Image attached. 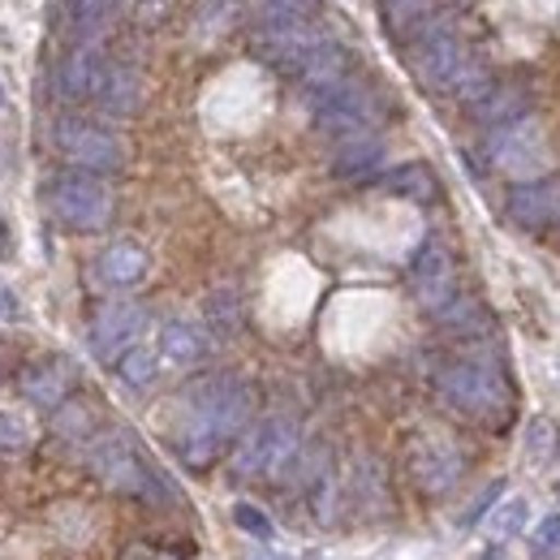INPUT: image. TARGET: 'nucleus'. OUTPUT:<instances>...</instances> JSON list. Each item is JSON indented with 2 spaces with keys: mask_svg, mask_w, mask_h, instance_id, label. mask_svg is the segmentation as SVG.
Masks as SVG:
<instances>
[{
  "mask_svg": "<svg viewBox=\"0 0 560 560\" xmlns=\"http://www.w3.org/2000/svg\"><path fill=\"white\" fill-rule=\"evenodd\" d=\"M346 66H350V57H346V48L341 44H332V39H324L306 61H302V86H306V95L311 91H324V86H332V82H341L346 78Z\"/></svg>",
  "mask_w": 560,
  "mask_h": 560,
  "instance_id": "19",
  "label": "nucleus"
},
{
  "mask_svg": "<svg viewBox=\"0 0 560 560\" xmlns=\"http://www.w3.org/2000/svg\"><path fill=\"white\" fill-rule=\"evenodd\" d=\"M95 272L108 289H135L151 272V255L142 250L139 242H113L104 246V255L95 259Z\"/></svg>",
  "mask_w": 560,
  "mask_h": 560,
  "instance_id": "15",
  "label": "nucleus"
},
{
  "mask_svg": "<svg viewBox=\"0 0 560 560\" xmlns=\"http://www.w3.org/2000/svg\"><path fill=\"white\" fill-rule=\"evenodd\" d=\"M52 147L82 173H117L126 164V142L108 135L104 126H91L78 117H66L52 126Z\"/></svg>",
  "mask_w": 560,
  "mask_h": 560,
  "instance_id": "7",
  "label": "nucleus"
},
{
  "mask_svg": "<svg viewBox=\"0 0 560 560\" xmlns=\"http://www.w3.org/2000/svg\"><path fill=\"white\" fill-rule=\"evenodd\" d=\"M302 431L293 419H264L250 427L233 453V475L237 479H277L280 470L298 457Z\"/></svg>",
  "mask_w": 560,
  "mask_h": 560,
  "instance_id": "4",
  "label": "nucleus"
},
{
  "mask_svg": "<svg viewBox=\"0 0 560 560\" xmlns=\"http://www.w3.org/2000/svg\"><path fill=\"white\" fill-rule=\"evenodd\" d=\"M328 35L311 22H289V26H264L259 35V52L280 66V70H302V61L324 44Z\"/></svg>",
  "mask_w": 560,
  "mask_h": 560,
  "instance_id": "14",
  "label": "nucleus"
},
{
  "mask_svg": "<svg viewBox=\"0 0 560 560\" xmlns=\"http://www.w3.org/2000/svg\"><path fill=\"white\" fill-rule=\"evenodd\" d=\"M479 560H513V557H509L504 548H491V552H483V557H479Z\"/></svg>",
  "mask_w": 560,
  "mask_h": 560,
  "instance_id": "34",
  "label": "nucleus"
},
{
  "mask_svg": "<svg viewBox=\"0 0 560 560\" xmlns=\"http://www.w3.org/2000/svg\"><path fill=\"white\" fill-rule=\"evenodd\" d=\"M384 190L397 195V199H410V203H431L440 195V182L427 164H401L384 177Z\"/></svg>",
  "mask_w": 560,
  "mask_h": 560,
  "instance_id": "22",
  "label": "nucleus"
},
{
  "mask_svg": "<svg viewBox=\"0 0 560 560\" xmlns=\"http://www.w3.org/2000/svg\"><path fill=\"white\" fill-rule=\"evenodd\" d=\"M4 255H9V229L0 224V259H4Z\"/></svg>",
  "mask_w": 560,
  "mask_h": 560,
  "instance_id": "35",
  "label": "nucleus"
},
{
  "mask_svg": "<svg viewBox=\"0 0 560 560\" xmlns=\"http://www.w3.org/2000/svg\"><path fill=\"white\" fill-rule=\"evenodd\" d=\"M0 104H4V91H0Z\"/></svg>",
  "mask_w": 560,
  "mask_h": 560,
  "instance_id": "37",
  "label": "nucleus"
},
{
  "mask_svg": "<svg viewBox=\"0 0 560 560\" xmlns=\"http://www.w3.org/2000/svg\"><path fill=\"white\" fill-rule=\"evenodd\" d=\"M311 113H315V126L324 130V135H332V139H358V135H366L371 126H375V95L362 86V82H350V78H341V82H332V86H324V91H311Z\"/></svg>",
  "mask_w": 560,
  "mask_h": 560,
  "instance_id": "5",
  "label": "nucleus"
},
{
  "mask_svg": "<svg viewBox=\"0 0 560 560\" xmlns=\"http://www.w3.org/2000/svg\"><path fill=\"white\" fill-rule=\"evenodd\" d=\"M475 108V117L483 121V126H509V121H517V117H526L530 113V95L522 91V86H495L491 82V91L479 100V104H470Z\"/></svg>",
  "mask_w": 560,
  "mask_h": 560,
  "instance_id": "20",
  "label": "nucleus"
},
{
  "mask_svg": "<svg viewBox=\"0 0 560 560\" xmlns=\"http://www.w3.org/2000/svg\"><path fill=\"white\" fill-rule=\"evenodd\" d=\"M410 289H415L422 311H431V315H444L462 298L457 293V264H453L448 246H440V242L422 246L410 264Z\"/></svg>",
  "mask_w": 560,
  "mask_h": 560,
  "instance_id": "10",
  "label": "nucleus"
},
{
  "mask_svg": "<svg viewBox=\"0 0 560 560\" xmlns=\"http://www.w3.org/2000/svg\"><path fill=\"white\" fill-rule=\"evenodd\" d=\"M233 522L255 539H272V517L264 509H255V504H233Z\"/></svg>",
  "mask_w": 560,
  "mask_h": 560,
  "instance_id": "29",
  "label": "nucleus"
},
{
  "mask_svg": "<svg viewBox=\"0 0 560 560\" xmlns=\"http://www.w3.org/2000/svg\"><path fill=\"white\" fill-rule=\"evenodd\" d=\"M48 208L61 224H70L78 233H100L113 220V190L100 173H61L48 186Z\"/></svg>",
  "mask_w": 560,
  "mask_h": 560,
  "instance_id": "3",
  "label": "nucleus"
},
{
  "mask_svg": "<svg viewBox=\"0 0 560 560\" xmlns=\"http://www.w3.org/2000/svg\"><path fill=\"white\" fill-rule=\"evenodd\" d=\"M388 4V18L393 22H415V18H427L431 0H384Z\"/></svg>",
  "mask_w": 560,
  "mask_h": 560,
  "instance_id": "32",
  "label": "nucleus"
},
{
  "mask_svg": "<svg viewBox=\"0 0 560 560\" xmlns=\"http://www.w3.org/2000/svg\"><path fill=\"white\" fill-rule=\"evenodd\" d=\"M509 220L526 233H544L560 220V177H530L509 190Z\"/></svg>",
  "mask_w": 560,
  "mask_h": 560,
  "instance_id": "12",
  "label": "nucleus"
},
{
  "mask_svg": "<svg viewBox=\"0 0 560 560\" xmlns=\"http://www.w3.org/2000/svg\"><path fill=\"white\" fill-rule=\"evenodd\" d=\"M117 371H121V380H126L130 388H151L155 375H160V353H155V346L135 341L130 350L117 358Z\"/></svg>",
  "mask_w": 560,
  "mask_h": 560,
  "instance_id": "25",
  "label": "nucleus"
},
{
  "mask_svg": "<svg viewBox=\"0 0 560 560\" xmlns=\"http://www.w3.org/2000/svg\"><path fill=\"white\" fill-rule=\"evenodd\" d=\"M470 66L466 44L444 22H422L415 31V73L431 91H453V82Z\"/></svg>",
  "mask_w": 560,
  "mask_h": 560,
  "instance_id": "9",
  "label": "nucleus"
},
{
  "mask_svg": "<svg viewBox=\"0 0 560 560\" xmlns=\"http://www.w3.org/2000/svg\"><path fill=\"white\" fill-rule=\"evenodd\" d=\"M155 353H160V362H168V366H195V362H203V353H208V332H203L199 324H190V319H173V324L160 328Z\"/></svg>",
  "mask_w": 560,
  "mask_h": 560,
  "instance_id": "17",
  "label": "nucleus"
},
{
  "mask_svg": "<svg viewBox=\"0 0 560 560\" xmlns=\"http://www.w3.org/2000/svg\"><path fill=\"white\" fill-rule=\"evenodd\" d=\"M440 393H444L448 406L462 410L466 419L500 422L504 410H509V384H504L500 366H495V362H483V358L453 362V366L440 375Z\"/></svg>",
  "mask_w": 560,
  "mask_h": 560,
  "instance_id": "2",
  "label": "nucleus"
},
{
  "mask_svg": "<svg viewBox=\"0 0 560 560\" xmlns=\"http://www.w3.org/2000/svg\"><path fill=\"white\" fill-rule=\"evenodd\" d=\"M410 470H415L422 491L444 495V491L457 488V479H462V453L448 440H419L410 448Z\"/></svg>",
  "mask_w": 560,
  "mask_h": 560,
  "instance_id": "13",
  "label": "nucleus"
},
{
  "mask_svg": "<svg viewBox=\"0 0 560 560\" xmlns=\"http://www.w3.org/2000/svg\"><path fill=\"white\" fill-rule=\"evenodd\" d=\"M380 155H384V147H380L375 139H366V135L346 139V147H341V151H337V160H332V173H337V177L371 173V168L380 164Z\"/></svg>",
  "mask_w": 560,
  "mask_h": 560,
  "instance_id": "23",
  "label": "nucleus"
},
{
  "mask_svg": "<svg viewBox=\"0 0 560 560\" xmlns=\"http://www.w3.org/2000/svg\"><path fill=\"white\" fill-rule=\"evenodd\" d=\"M22 397L35 401L39 410H61L66 397H70V371H66L61 362H52V358L26 366V375H22Z\"/></svg>",
  "mask_w": 560,
  "mask_h": 560,
  "instance_id": "18",
  "label": "nucleus"
},
{
  "mask_svg": "<svg viewBox=\"0 0 560 560\" xmlns=\"http://www.w3.org/2000/svg\"><path fill=\"white\" fill-rule=\"evenodd\" d=\"M0 315H4V319H13V315H18V306H13L9 289H0Z\"/></svg>",
  "mask_w": 560,
  "mask_h": 560,
  "instance_id": "33",
  "label": "nucleus"
},
{
  "mask_svg": "<svg viewBox=\"0 0 560 560\" xmlns=\"http://www.w3.org/2000/svg\"><path fill=\"white\" fill-rule=\"evenodd\" d=\"M488 517V535L495 544H504V539H513V535H522L526 530V517H530V504H526V495H509V500H500Z\"/></svg>",
  "mask_w": 560,
  "mask_h": 560,
  "instance_id": "24",
  "label": "nucleus"
},
{
  "mask_svg": "<svg viewBox=\"0 0 560 560\" xmlns=\"http://www.w3.org/2000/svg\"><path fill=\"white\" fill-rule=\"evenodd\" d=\"M31 444V431L18 415H0V453H22Z\"/></svg>",
  "mask_w": 560,
  "mask_h": 560,
  "instance_id": "30",
  "label": "nucleus"
},
{
  "mask_svg": "<svg viewBox=\"0 0 560 560\" xmlns=\"http://www.w3.org/2000/svg\"><path fill=\"white\" fill-rule=\"evenodd\" d=\"M100 104H104V113H113V117H130V113H139L142 104V73L135 70H108L104 73V86H100V95H95Z\"/></svg>",
  "mask_w": 560,
  "mask_h": 560,
  "instance_id": "21",
  "label": "nucleus"
},
{
  "mask_svg": "<svg viewBox=\"0 0 560 560\" xmlns=\"http://www.w3.org/2000/svg\"><path fill=\"white\" fill-rule=\"evenodd\" d=\"M142 328H147V311L139 302H108L91 319V346H95L100 358L117 362L142 337Z\"/></svg>",
  "mask_w": 560,
  "mask_h": 560,
  "instance_id": "11",
  "label": "nucleus"
},
{
  "mask_svg": "<svg viewBox=\"0 0 560 560\" xmlns=\"http://www.w3.org/2000/svg\"><path fill=\"white\" fill-rule=\"evenodd\" d=\"M104 57L91 48V44H82V48H73L70 57L61 61V73H57V86H61V95L66 100H95L100 95V86H104Z\"/></svg>",
  "mask_w": 560,
  "mask_h": 560,
  "instance_id": "16",
  "label": "nucleus"
},
{
  "mask_svg": "<svg viewBox=\"0 0 560 560\" xmlns=\"http://www.w3.org/2000/svg\"><path fill=\"white\" fill-rule=\"evenodd\" d=\"M208 315L215 319L220 332H233V328H237V298H233V293H215L208 306Z\"/></svg>",
  "mask_w": 560,
  "mask_h": 560,
  "instance_id": "31",
  "label": "nucleus"
},
{
  "mask_svg": "<svg viewBox=\"0 0 560 560\" xmlns=\"http://www.w3.org/2000/svg\"><path fill=\"white\" fill-rule=\"evenodd\" d=\"M70 13H73V26L86 39H95L100 31H108V22L117 13V0H70Z\"/></svg>",
  "mask_w": 560,
  "mask_h": 560,
  "instance_id": "27",
  "label": "nucleus"
},
{
  "mask_svg": "<svg viewBox=\"0 0 560 560\" xmlns=\"http://www.w3.org/2000/svg\"><path fill=\"white\" fill-rule=\"evenodd\" d=\"M491 164L509 177H539L552 160V147H548V135L539 130V121L526 113L509 126H495V135L488 142Z\"/></svg>",
  "mask_w": 560,
  "mask_h": 560,
  "instance_id": "8",
  "label": "nucleus"
},
{
  "mask_svg": "<svg viewBox=\"0 0 560 560\" xmlns=\"http://www.w3.org/2000/svg\"><path fill=\"white\" fill-rule=\"evenodd\" d=\"M135 4H139V9H142V13H147V4H151V0H135Z\"/></svg>",
  "mask_w": 560,
  "mask_h": 560,
  "instance_id": "36",
  "label": "nucleus"
},
{
  "mask_svg": "<svg viewBox=\"0 0 560 560\" xmlns=\"http://www.w3.org/2000/svg\"><path fill=\"white\" fill-rule=\"evenodd\" d=\"M86 462H91V470H95V479L104 488L121 491V495H151L155 491V475H151V466L142 462L139 444L126 431H113V435L95 440Z\"/></svg>",
  "mask_w": 560,
  "mask_h": 560,
  "instance_id": "6",
  "label": "nucleus"
},
{
  "mask_svg": "<svg viewBox=\"0 0 560 560\" xmlns=\"http://www.w3.org/2000/svg\"><path fill=\"white\" fill-rule=\"evenodd\" d=\"M560 453V427L552 419H535L526 427V457L530 466H552Z\"/></svg>",
  "mask_w": 560,
  "mask_h": 560,
  "instance_id": "26",
  "label": "nucleus"
},
{
  "mask_svg": "<svg viewBox=\"0 0 560 560\" xmlns=\"http://www.w3.org/2000/svg\"><path fill=\"white\" fill-rule=\"evenodd\" d=\"M255 393L237 375H211L199 380L182 401V427H177V457L190 470H208L224 453L229 440H237L250 422Z\"/></svg>",
  "mask_w": 560,
  "mask_h": 560,
  "instance_id": "1",
  "label": "nucleus"
},
{
  "mask_svg": "<svg viewBox=\"0 0 560 560\" xmlns=\"http://www.w3.org/2000/svg\"><path fill=\"white\" fill-rule=\"evenodd\" d=\"M530 552L539 560H552L560 552V513H548L535 530H530Z\"/></svg>",
  "mask_w": 560,
  "mask_h": 560,
  "instance_id": "28",
  "label": "nucleus"
}]
</instances>
